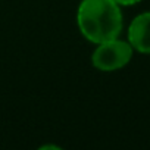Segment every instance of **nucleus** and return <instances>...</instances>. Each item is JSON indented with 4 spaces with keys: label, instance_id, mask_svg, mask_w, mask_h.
Here are the masks:
<instances>
[{
    "label": "nucleus",
    "instance_id": "1",
    "mask_svg": "<svg viewBox=\"0 0 150 150\" xmlns=\"http://www.w3.org/2000/svg\"><path fill=\"white\" fill-rule=\"evenodd\" d=\"M77 24L88 41L100 44L121 35L124 16L115 0H83L77 12Z\"/></svg>",
    "mask_w": 150,
    "mask_h": 150
},
{
    "label": "nucleus",
    "instance_id": "2",
    "mask_svg": "<svg viewBox=\"0 0 150 150\" xmlns=\"http://www.w3.org/2000/svg\"><path fill=\"white\" fill-rule=\"evenodd\" d=\"M134 54V49L127 40L113 38L97 44L91 54V63L97 71L113 72L125 68Z\"/></svg>",
    "mask_w": 150,
    "mask_h": 150
},
{
    "label": "nucleus",
    "instance_id": "3",
    "mask_svg": "<svg viewBox=\"0 0 150 150\" xmlns=\"http://www.w3.org/2000/svg\"><path fill=\"white\" fill-rule=\"evenodd\" d=\"M128 41L134 52L150 54V12L137 15L128 27Z\"/></svg>",
    "mask_w": 150,
    "mask_h": 150
},
{
    "label": "nucleus",
    "instance_id": "4",
    "mask_svg": "<svg viewBox=\"0 0 150 150\" xmlns=\"http://www.w3.org/2000/svg\"><path fill=\"white\" fill-rule=\"evenodd\" d=\"M115 2H116L119 6H132V5L140 3L141 0H115Z\"/></svg>",
    "mask_w": 150,
    "mask_h": 150
}]
</instances>
